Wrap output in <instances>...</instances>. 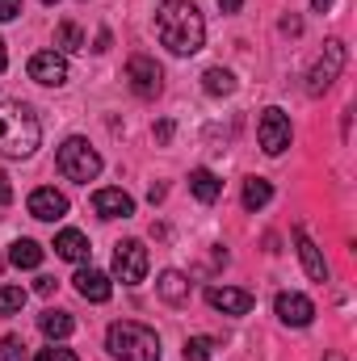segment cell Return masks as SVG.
<instances>
[{"instance_id": "6da1fadb", "label": "cell", "mask_w": 357, "mask_h": 361, "mask_svg": "<svg viewBox=\"0 0 357 361\" xmlns=\"http://www.w3.org/2000/svg\"><path fill=\"white\" fill-rule=\"evenodd\" d=\"M156 34L173 55H198L206 42V21L193 0H164L156 8Z\"/></svg>"}, {"instance_id": "7a4b0ae2", "label": "cell", "mask_w": 357, "mask_h": 361, "mask_svg": "<svg viewBox=\"0 0 357 361\" xmlns=\"http://www.w3.org/2000/svg\"><path fill=\"white\" fill-rule=\"evenodd\" d=\"M42 139V122L25 101H0V156L25 160Z\"/></svg>"}, {"instance_id": "3957f363", "label": "cell", "mask_w": 357, "mask_h": 361, "mask_svg": "<svg viewBox=\"0 0 357 361\" xmlns=\"http://www.w3.org/2000/svg\"><path fill=\"white\" fill-rule=\"evenodd\" d=\"M105 349L118 361H160V336L135 319H122V324H109Z\"/></svg>"}, {"instance_id": "277c9868", "label": "cell", "mask_w": 357, "mask_h": 361, "mask_svg": "<svg viewBox=\"0 0 357 361\" xmlns=\"http://www.w3.org/2000/svg\"><path fill=\"white\" fill-rule=\"evenodd\" d=\"M55 164H59V173H63L68 180H80V185H89V180L101 173V156L92 152L89 139H80V135L63 139V147H59Z\"/></svg>"}, {"instance_id": "5b68a950", "label": "cell", "mask_w": 357, "mask_h": 361, "mask_svg": "<svg viewBox=\"0 0 357 361\" xmlns=\"http://www.w3.org/2000/svg\"><path fill=\"white\" fill-rule=\"evenodd\" d=\"M345 59H349L345 42H341V38H328V42H324V55L315 59V68H311V76H307V92H311V97H320V92L332 89V80L341 76Z\"/></svg>"}, {"instance_id": "8992f818", "label": "cell", "mask_w": 357, "mask_h": 361, "mask_svg": "<svg viewBox=\"0 0 357 361\" xmlns=\"http://www.w3.org/2000/svg\"><path fill=\"white\" fill-rule=\"evenodd\" d=\"M147 265H152V257H147L143 240H122V244L114 248V277H118L122 286H139V281L147 277Z\"/></svg>"}, {"instance_id": "52a82bcc", "label": "cell", "mask_w": 357, "mask_h": 361, "mask_svg": "<svg viewBox=\"0 0 357 361\" xmlns=\"http://www.w3.org/2000/svg\"><path fill=\"white\" fill-rule=\"evenodd\" d=\"M257 139H261V152H265V156H282V152L290 147V118H286L277 105L261 109V118H257Z\"/></svg>"}, {"instance_id": "ba28073f", "label": "cell", "mask_w": 357, "mask_h": 361, "mask_svg": "<svg viewBox=\"0 0 357 361\" xmlns=\"http://www.w3.org/2000/svg\"><path fill=\"white\" fill-rule=\"evenodd\" d=\"M273 311H277V319H282L286 328H307V324L315 319V302H311L307 294H294V290H282V294L273 298Z\"/></svg>"}, {"instance_id": "9c48e42d", "label": "cell", "mask_w": 357, "mask_h": 361, "mask_svg": "<svg viewBox=\"0 0 357 361\" xmlns=\"http://www.w3.org/2000/svg\"><path fill=\"white\" fill-rule=\"evenodd\" d=\"M126 80H131V89L139 92V97H156L164 72H160V63L152 55H131L126 59Z\"/></svg>"}, {"instance_id": "30bf717a", "label": "cell", "mask_w": 357, "mask_h": 361, "mask_svg": "<svg viewBox=\"0 0 357 361\" xmlns=\"http://www.w3.org/2000/svg\"><path fill=\"white\" fill-rule=\"evenodd\" d=\"M30 80L51 85V89L68 85V55H59V51H38V55H30Z\"/></svg>"}, {"instance_id": "8fae6325", "label": "cell", "mask_w": 357, "mask_h": 361, "mask_svg": "<svg viewBox=\"0 0 357 361\" xmlns=\"http://www.w3.org/2000/svg\"><path fill=\"white\" fill-rule=\"evenodd\" d=\"M206 302L223 315H248L257 298L248 290H236V286H206Z\"/></svg>"}, {"instance_id": "7c38bea8", "label": "cell", "mask_w": 357, "mask_h": 361, "mask_svg": "<svg viewBox=\"0 0 357 361\" xmlns=\"http://www.w3.org/2000/svg\"><path fill=\"white\" fill-rule=\"evenodd\" d=\"M92 210H97L101 219H131V214H135V197H131L126 189L105 185V189L92 193Z\"/></svg>"}, {"instance_id": "4fadbf2b", "label": "cell", "mask_w": 357, "mask_h": 361, "mask_svg": "<svg viewBox=\"0 0 357 361\" xmlns=\"http://www.w3.org/2000/svg\"><path fill=\"white\" fill-rule=\"evenodd\" d=\"M294 244H298V261H303L307 277H311V281H328V261H324V252L315 248V240L307 235L303 223H294Z\"/></svg>"}, {"instance_id": "5bb4252c", "label": "cell", "mask_w": 357, "mask_h": 361, "mask_svg": "<svg viewBox=\"0 0 357 361\" xmlns=\"http://www.w3.org/2000/svg\"><path fill=\"white\" fill-rule=\"evenodd\" d=\"M25 206H30V214H34V219H42V223H55V219H63V214H68V197H63L59 189H51V185L34 189Z\"/></svg>"}, {"instance_id": "9a60e30c", "label": "cell", "mask_w": 357, "mask_h": 361, "mask_svg": "<svg viewBox=\"0 0 357 361\" xmlns=\"http://www.w3.org/2000/svg\"><path fill=\"white\" fill-rule=\"evenodd\" d=\"M72 281H76L80 298H89V302H109V294H114V281H109L101 269H92V265L89 269H80Z\"/></svg>"}, {"instance_id": "2e32d148", "label": "cell", "mask_w": 357, "mask_h": 361, "mask_svg": "<svg viewBox=\"0 0 357 361\" xmlns=\"http://www.w3.org/2000/svg\"><path fill=\"white\" fill-rule=\"evenodd\" d=\"M55 252H59L63 261H76V265H85L92 248H89V240H85V231L68 227V231H59V235H55Z\"/></svg>"}, {"instance_id": "e0dca14e", "label": "cell", "mask_w": 357, "mask_h": 361, "mask_svg": "<svg viewBox=\"0 0 357 361\" xmlns=\"http://www.w3.org/2000/svg\"><path fill=\"white\" fill-rule=\"evenodd\" d=\"M38 328H42V336H51V341H68V336L76 332V319H72L68 311H42V315H38Z\"/></svg>"}, {"instance_id": "ac0fdd59", "label": "cell", "mask_w": 357, "mask_h": 361, "mask_svg": "<svg viewBox=\"0 0 357 361\" xmlns=\"http://www.w3.org/2000/svg\"><path fill=\"white\" fill-rule=\"evenodd\" d=\"M189 189H193V197H198V202H206V206H210V202H219L223 180L214 177L210 169H193V173H189Z\"/></svg>"}, {"instance_id": "d6986e66", "label": "cell", "mask_w": 357, "mask_h": 361, "mask_svg": "<svg viewBox=\"0 0 357 361\" xmlns=\"http://www.w3.org/2000/svg\"><path fill=\"white\" fill-rule=\"evenodd\" d=\"M156 290H160V298H164V302H173V307H177V302L189 298V277L177 273V269H164V273H160V281H156Z\"/></svg>"}, {"instance_id": "ffe728a7", "label": "cell", "mask_w": 357, "mask_h": 361, "mask_svg": "<svg viewBox=\"0 0 357 361\" xmlns=\"http://www.w3.org/2000/svg\"><path fill=\"white\" fill-rule=\"evenodd\" d=\"M8 265H13V269H38V265H42V244L17 240V244L8 248Z\"/></svg>"}, {"instance_id": "44dd1931", "label": "cell", "mask_w": 357, "mask_h": 361, "mask_svg": "<svg viewBox=\"0 0 357 361\" xmlns=\"http://www.w3.org/2000/svg\"><path fill=\"white\" fill-rule=\"evenodd\" d=\"M273 202V185L265 177H248L244 180V210H265Z\"/></svg>"}, {"instance_id": "7402d4cb", "label": "cell", "mask_w": 357, "mask_h": 361, "mask_svg": "<svg viewBox=\"0 0 357 361\" xmlns=\"http://www.w3.org/2000/svg\"><path fill=\"white\" fill-rule=\"evenodd\" d=\"M202 89L210 92V97H231L236 92V76L227 68H206L202 72Z\"/></svg>"}, {"instance_id": "603a6c76", "label": "cell", "mask_w": 357, "mask_h": 361, "mask_svg": "<svg viewBox=\"0 0 357 361\" xmlns=\"http://www.w3.org/2000/svg\"><path fill=\"white\" fill-rule=\"evenodd\" d=\"M55 47H59V55H63V51H68V55H72V51H85L80 25H76V21H63V25L55 30Z\"/></svg>"}, {"instance_id": "cb8c5ba5", "label": "cell", "mask_w": 357, "mask_h": 361, "mask_svg": "<svg viewBox=\"0 0 357 361\" xmlns=\"http://www.w3.org/2000/svg\"><path fill=\"white\" fill-rule=\"evenodd\" d=\"M21 307H25V290L21 286H0V319L17 315Z\"/></svg>"}, {"instance_id": "d4e9b609", "label": "cell", "mask_w": 357, "mask_h": 361, "mask_svg": "<svg viewBox=\"0 0 357 361\" xmlns=\"http://www.w3.org/2000/svg\"><path fill=\"white\" fill-rule=\"evenodd\" d=\"M210 353H214L210 336H189L185 341V361H210Z\"/></svg>"}, {"instance_id": "484cf974", "label": "cell", "mask_w": 357, "mask_h": 361, "mask_svg": "<svg viewBox=\"0 0 357 361\" xmlns=\"http://www.w3.org/2000/svg\"><path fill=\"white\" fill-rule=\"evenodd\" d=\"M30 357V345L21 336H4L0 341V361H25Z\"/></svg>"}, {"instance_id": "4316f807", "label": "cell", "mask_w": 357, "mask_h": 361, "mask_svg": "<svg viewBox=\"0 0 357 361\" xmlns=\"http://www.w3.org/2000/svg\"><path fill=\"white\" fill-rule=\"evenodd\" d=\"M34 361H76V353H72V349H63V345H51V349H42Z\"/></svg>"}, {"instance_id": "83f0119b", "label": "cell", "mask_w": 357, "mask_h": 361, "mask_svg": "<svg viewBox=\"0 0 357 361\" xmlns=\"http://www.w3.org/2000/svg\"><path fill=\"white\" fill-rule=\"evenodd\" d=\"M21 17V0H0V21H17Z\"/></svg>"}, {"instance_id": "f1b7e54d", "label": "cell", "mask_w": 357, "mask_h": 361, "mask_svg": "<svg viewBox=\"0 0 357 361\" xmlns=\"http://www.w3.org/2000/svg\"><path fill=\"white\" fill-rule=\"evenodd\" d=\"M282 34H303V21L290 13V17H282Z\"/></svg>"}, {"instance_id": "f546056e", "label": "cell", "mask_w": 357, "mask_h": 361, "mask_svg": "<svg viewBox=\"0 0 357 361\" xmlns=\"http://www.w3.org/2000/svg\"><path fill=\"white\" fill-rule=\"evenodd\" d=\"M34 290H38L42 298H51V294H55V277H38V281H34Z\"/></svg>"}, {"instance_id": "4dcf8cb0", "label": "cell", "mask_w": 357, "mask_h": 361, "mask_svg": "<svg viewBox=\"0 0 357 361\" xmlns=\"http://www.w3.org/2000/svg\"><path fill=\"white\" fill-rule=\"evenodd\" d=\"M13 202V185H8V177L0 173V206H8Z\"/></svg>"}, {"instance_id": "1f68e13d", "label": "cell", "mask_w": 357, "mask_h": 361, "mask_svg": "<svg viewBox=\"0 0 357 361\" xmlns=\"http://www.w3.org/2000/svg\"><path fill=\"white\" fill-rule=\"evenodd\" d=\"M169 139H173V122H160L156 126V143H169Z\"/></svg>"}, {"instance_id": "d6a6232c", "label": "cell", "mask_w": 357, "mask_h": 361, "mask_svg": "<svg viewBox=\"0 0 357 361\" xmlns=\"http://www.w3.org/2000/svg\"><path fill=\"white\" fill-rule=\"evenodd\" d=\"M92 51H109V30H101V34H97V47H92Z\"/></svg>"}, {"instance_id": "836d02e7", "label": "cell", "mask_w": 357, "mask_h": 361, "mask_svg": "<svg viewBox=\"0 0 357 361\" xmlns=\"http://www.w3.org/2000/svg\"><path fill=\"white\" fill-rule=\"evenodd\" d=\"M240 4H244V0H219V8H223V13H240Z\"/></svg>"}, {"instance_id": "e575fe53", "label": "cell", "mask_w": 357, "mask_h": 361, "mask_svg": "<svg viewBox=\"0 0 357 361\" xmlns=\"http://www.w3.org/2000/svg\"><path fill=\"white\" fill-rule=\"evenodd\" d=\"M311 8H315V13H328V8H332V0H311Z\"/></svg>"}, {"instance_id": "d590c367", "label": "cell", "mask_w": 357, "mask_h": 361, "mask_svg": "<svg viewBox=\"0 0 357 361\" xmlns=\"http://www.w3.org/2000/svg\"><path fill=\"white\" fill-rule=\"evenodd\" d=\"M8 68V55H4V38H0V72Z\"/></svg>"}, {"instance_id": "8d00e7d4", "label": "cell", "mask_w": 357, "mask_h": 361, "mask_svg": "<svg viewBox=\"0 0 357 361\" xmlns=\"http://www.w3.org/2000/svg\"><path fill=\"white\" fill-rule=\"evenodd\" d=\"M328 361H345V357H341V353H332V357H328Z\"/></svg>"}, {"instance_id": "74e56055", "label": "cell", "mask_w": 357, "mask_h": 361, "mask_svg": "<svg viewBox=\"0 0 357 361\" xmlns=\"http://www.w3.org/2000/svg\"><path fill=\"white\" fill-rule=\"evenodd\" d=\"M42 4H59V0H42Z\"/></svg>"}, {"instance_id": "f35d334b", "label": "cell", "mask_w": 357, "mask_h": 361, "mask_svg": "<svg viewBox=\"0 0 357 361\" xmlns=\"http://www.w3.org/2000/svg\"><path fill=\"white\" fill-rule=\"evenodd\" d=\"M0 269H4V261H0Z\"/></svg>"}]
</instances>
